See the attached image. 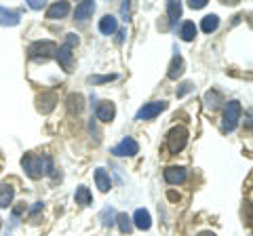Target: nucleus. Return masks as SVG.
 Listing matches in <instances>:
<instances>
[{
  "label": "nucleus",
  "mask_w": 253,
  "mask_h": 236,
  "mask_svg": "<svg viewBox=\"0 0 253 236\" xmlns=\"http://www.w3.org/2000/svg\"><path fill=\"white\" fill-rule=\"evenodd\" d=\"M93 13H95V2H91V0H84V2H81V4L76 6L74 19H76V21H86Z\"/></svg>",
  "instance_id": "nucleus-10"
},
{
  "label": "nucleus",
  "mask_w": 253,
  "mask_h": 236,
  "mask_svg": "<svg viewBox=\"0 0 253 236\" xmlns=\"http://www.w3.org/2000/svg\"><path fill=\"white\" fill-rule=\"evenodd\" d=\"M167 15H169V21L175 23L179 17H181V4L179 2H167Z\"/></svg>",
  "instance_id": "nucleus-24"
},
{
  "label": "nucleus",
  "mask_w": 253,
  "mask_h": 236,
  "mask_svg": "<svg viewBox=\"0 0 253 236\" xmlns=\"http://www.w3.org/2000/svg\"><path fill=\"white\" fill-rule=\"evenodd\" d=\"M68 101H70V110L76 108V112H81V110H83V97L81 95H70Z\"/></svg>",
  "instance_id": "nucleus-26"
},
{
  "label": "nucleus",
  "mask_w": 253,
  "mask_h": 236,
  "mask_svg": "<svg viewBox=\"0 0 253 236\" xmlns=\"http://www.w3.org/2000/svg\"><path fill=\"white\" fill-rule=\"evenodd\" d=\"M76 204H81V207H86V204H91V200H93V196H91V192H89V188H84V186H81L76 190Z\"/></svg>",
  "instance_id": "nucleus-19"
},
{
  "label": "nucleus",
  "mask_w": 253,
  "mask_h": 236,
  "mask_svg": "<svg viewBox=\"0 0 253 236\" xmlns=\"http://www.w3.org/2000/svg\"><path fill=\"white\" fill-rule=\"evenodd\" d=\"M165 182L167 184H181L186 179V169L184 167H169L165 169Z\"/></svg>",
  "instance_id": "nucleus-9"
},
{
  "label": "nucleus",
  "mask_w": 253,
  "mask_h": 236,
  "mask_svg": "<svg viewBox=\"0 0 253 236\" xmlns=\"http://www.w3.org/2000/svg\"><path fill=\"white\" fill-rule=\"evenodd\" d=\"M221 95L217 91H207L205 93V104H207V108H211V110H215V108H219V104H221Z\"/></svg>",
  "instance_id": "nucleus-22"
},
{
  "label": "nucleus",
  "mask_w": 253,
  "mask_h": 236,
  "mask_svg": "<svg viewBox=\"0 0 253 236\" xmlns=\"http://www.w3.org/2000/svg\"><path fill=\"white\" fill-rule=\"evenodd\" d=\"M13 196H15V190L11 184H0V207L9 209L13 202Z\"/></svg>",
  "instance_id": "nucleus-13"
},
{
  "label": "nucleus",
  "mask_w": 253,
  "mask_h": 236,
  "mask_svg": "<svg viewBox=\"0 0 253 236\" xmlns=\"http://www.w3.org/2000/svg\"><path fill=\"white\" fill-rule=\"evenodd\" d=\"M68 13H70L68 2H55L49 6V11H46V19H61V17H66Z\"/></svg>",
  "instance_id": "nucleus-11"
},
{
  "label": "nucleus",
  "mask_w": 253,
  "mask_h": 236,
  "mask_svg": "<svg viewBox=\"0 0 253 236\" xmlns=\"http://www.w3.org/2000/svg\"><path fill=\"white\" fill-rule=\"evenodd\" d=\"M188 144V129L186 127H173L167 133V148L171 154H177L186 148Z\"/></svg>",
  "instance_id": "nucleus-3"
},
{
  "label": "nucleus",
  "mask_w": 253,
  "mask_h": 236,
  "mask_svg": "<svg viewBox=\"0 0 253 236\" xmlns=\"http://www.w3.org/2000/svg\"><path fill=\"white\" fill-rule=\"evenodd\" d=\"M101 224H104L106 228H110V226H114V209L112 207H106L104 211H101Z\"/></svg>",
  "instance_id": "nucleus-25"
},
{
  "label": "nucleus",
  "mask_w": 253,
  "mask_h": 236,
  "mask_svg": "<svg viewBox=\"0 0 253 236\" xmlns=\"http://www.w3.org/2000/svg\"><path fill=\"white\" fill-rule=\"evenodd\" d=\"M137 152H139V144L133 137H123L121 144L112 148L114 156H135Z\"/></svg>",
  "instance_id": "nucleus-6"
},
{
  "label": "nucleus",
  "mask_w": 253,
  "mask_h": 236,
  "mask_svg": "<svg viewBox=\"0 0 253 236\" xmlns=\"http://www.w3.org/2000/svg\"><path fill=\"white\" fill-rule=\"evenodd\" d=\"M133 222H135V226L139 230H148V228L152 226V219H150V213L146 209H137L135 215H133Z\"/></svg>",
  "instance_id": "nucleus-15"
},
{
  "label": "nucleus",
  "mask_w": 253,
  "mask_h": 236,
  "mask_svg": "<svg viewBox=\"0 0 253 236\" xmlns=\"http://www.w3.org/2000/svg\"><path fill=\"white\" fill-rule=\"evenodd\" d=\"M55 53H57V44L51 40H38L34 44H30V49H28L30 59H49Z\"/></svg>",
  "instance_id": "nucleus-4"
},
{
  "label": "nucleus",
  "mask_w": 253,
  "mask_h": 236,
  "mask_svg": "<svg viewBox=\"0 0 253 236\" xmlns=\"http://www.w3.org/2000/svg\"><path fill=\"white\" fill-rule=\"evenodd\" d=\"M19 23V13L9 11L6 6H0V26H17Z\"/></svg>",
  "instance_id": "nucleus-12"
},
{
  "label": "nucleus",
  "mask_w": 253,
  "mask_h": 236,
  "mask_svg": "<svg viewBox=\"0 0 253 236\" xmlns=\"http://www.w3.org/2000/svg\"><path fill=\"white\" fill-rule=\"evenodd\" d=\"M110 80H116V74H106V76H91V78H89V82H93V84L110 82Z\"/></svg>",
  "instance_id": "nucleus-27"
},
{
  "label": "nucleus",
  "mask_w": 253,
  "mask_h": 236,
  "mask_svg": "<svg viewBox=\"0 0 253 236\" xmlns=\"http://www.w3.org/2000/svg\"><path fill=\"white\" fill-rule=\"evenodd\" d=\"M0 228H2V219H0Z\"/></svg>",
  "instance_id": "nucleus-33"
},
{
  "label": "nucleus",
  "mask_w": 253,
  "mask_h": 236,
  "mask_svg": "<svg viewBox=\"0 0 253 236\" xmlns=\"http://www.w3.org/2000/svg\"><path fill=\"white\" fill-rule=\"evenodd\" d=\"M30 9H34V11H41V9H44V2H41V0H30Z\"/></svg>",
  "instance_id": "nucleus-29"
},
{
  "label": "nucleus",
  "mask_w": 253,
  "mask_h": 236,
  "mask_svg": "<svg viewBox=\"0 0 253 236\" xmlns=\"http://www.w3.org/2000/svg\"><path fill=\"white\" fill-rule=\"evenodd\" d=\"M114 224H118V228H121V232H123V234H131V230H133L131 217L126 215V213H118V215H116V222H114Z\"/></svg>",
  "instance_id": "nucleus-21"
},
{
  "label": "nucleus",
  "mask_w": 253,
  "mask_h": 236,
  "mask_svg": "<svg viewBox=\"0 0 253 236\" xmlns=\"http://www.w3.org/2000/svg\"><path fill=\"white\" fill-rule=\"evenodd\" d=\"M217 26H219V17L217 15H207V17H203V21H201V28H203V32H213V30H217Z\"/></svg>",
  "instance_id": "nucleus-20"
},
{
  "label": "nucleus",
  "mask_w": 253,
  "mask_h": 236,
  "mask_svg": "<svg viewBox=\"0 0 253 236\" xmlns=\"http://www.w3.org/2000/svg\"><path fill=\"white\" fill-rule=\"evenodd\" d=\"M95 182H97V188L101 192H108L110 188H112V184H110V177H108V173L104 169H97L95 171Z\"/></svg>",
  "instance_id": "nucleus-17"
},
{
  "label": "nucleus",
  "mask_w": 253,
  "mask_h": 236,
  "mask_svg": "<svg viewBox=\"0 0 253 236\" xmlns=\"http://www.w3.org/2000/svg\"><path fill=\"white\" fill-rule=\"evenodd\" d=\"M179 36L184 38L186 42H190V40H194V36H196V26L192 21H186L184 26H181V32H179Z\"/></svg>",
  "instance_id": "nucleus-23"
},
{
  "label": "nucleus",
  "mask_w": 253,
  "mask_h": 236,
  "mask_svg": "<svg viewBox=\"0 0 253 236\" xmlns=\"http://www.w3.org/2000/svg\"><path fill=\"white\" fill-rule=\"evenodd\" d=\"M95 114L101 122H112L114 120V114H116V108L112 101H99L97 104V110H95Z\"/></svg>",
  "instance_id": "nucleus-8"
},
{
  "label": "nucleus",
  "mask_w": 253,
  "mask_h": 236,
  "mask_svg": "<svg viewBox=\"0 0 253 236\" xmlns=\"http://www.w3.org/2000/svg\"><path fill=\"white\" fill-rule=\"evenodd\" d=\"M55 104H57V97H55V93H44V95L41 97V106H38V110L41 112H51V110L55 108Z\"/></svg>",
  "instance_id": "nucleus-18"
},
{
  "label": "nucleus",
  "mask_w": 253,
  "mask_h": 236,
  "mask_svg": "<svg viewBox=\"0 0 253 236\" xmlns=\"http://www.w3.org/2000/svg\"><path fill=\"white\" fill-rule=\"evenodd\" d=\"M241 104L239 101H228L224 110V131H234L241 118Z\"/></svg>",
  "instance_id": "nucleus-5"
},
{
  "label": "nucleus",
  "mask_w": 253,
  "mask_h": 236,
  "mask_svg": "<svg viewBox=\"0 0 253 236\" xmlns=\"http://www.w3.org/2000/svg\"><path fill=\"white\" fill-rule=\"evenodd\" d=\"M165 108H167L165 101H152V104H146L144 108H139V112L135 114V120H150V118H154L156 114H161Z\"/></svg>",
  "instance_id": "nucleus-7"
},
{
  "label": "nucleus",
  "mask_w": 253,
  "mask_h": 236,
  "mask_svg": "<svg viewBox=\"0 0 253 236\" xmlns=\"http://www.w3.org/2000/svg\"><path fill=\"white\" fill-rule=\"evenodd\" d=\"M199 236H215V234H213V232H201Z\"/></svg>",
  "instance_id": "nucleus-32"
},
{
  "label": "nucleus",
  "mask_w": 253,
  "mask_h": 236,
  "mask_svg": "<svg viewBox=\"0 0 253 236\" xmlns=\"http://www.w3.org/2000/svg\"><path fill=\"white\" fill-rule=\"evenodd\" d=\"M205 4H207V0H190V2H188L190 9H203Z\"/></svg>",
  "instance_id": "nucleus-28"
},
{
  "label": "nucleus",
  "mask_w": 253,
  "mask_h": 236,
  "mask_svg": "<svg viewBox=\"0 0 253 236\" xmlns=\"http://www.w3.org/2000/svg\"><path fill=\"white\" fill-rule=\"evenodd\" d=\"M74 44H78V36L76 34H68L66 38V44L59 46L57 53H55V57H57L59 66L66 70V72H72V49Z\"/></svg>",
  "instance_id": "nucleus-2"
},
{
  "label": "nucleus",
  "mask_w": 253,
  "mask_h": 236,
  "mask_svg": "<svg viewBox=\"0 0 253 236\" xmlns=\"http://www.w3.org/2000/svg\"><path fill=\"white\" fill-rule=\"evenodd\" d=\"M121 13H123L125 21H129V2H123V6H121Z\"/></svg>",
  "instance_id": "nucleus-31"
},
{
  "label": "nucleus",
  "mask_w": 253,
  "mask_h": 236,
  "mask_svg": "<svg viewBox=\"0 0 253 236\" xmlns=\"http://www.w3.org/2000/svg\"><path fill=\"white\" fill-rule=\"evenodd\" d=\"M181 74H184V59H181V55H175L173 61H171V66H169L167 76L171 78V80H177Z\"/></svg>",
  "instance_id": "nucleus-14"
},
{
  "label": "nucleus",
  "mask_w": 253,
  "mask_h": 236,
  "mask_svg": "<svg viewBox=\"0 0 253 236\" xmlns=\"http://www.w3.org/2000/svg\"><path fill=\"white\" fill-rule=\"evenodd\" d=\"M99 32L101 34H114L116 32V17L106 15L104 19H99Z\"/></svg>",
  "instance_id": "nucleus-16"
},
{
  "label": "nucleus",
  "mask_w": 253,
  "mask_h": 236,
  "mask_svg": "<svg viewBox=\"0 0 253 236\" xmlns=\"http://www.w3.org/2000/svg\"><path fill=\"white\" fill-rule=\"evenodd\" d=\"M21 167L28 173V177L32 179H41L44 175H49L53 171V160L51 156H41V154H26L21 158Z\"/></svg>",
  "instance_id": "nucleus-1"
},
{
  "label": "nucleus",
  "mask_w": 253,
  "mask_h": 236,
  "mask_svg": "<svg viewBox=\"0 0 253 236\" xmlns=\"http://www.w3.org/2000/svg\"><path fill=\"white\" fill-rule=\"evenodd\" d=\"M188 91H192V84H190V82H186V84H181V89L177 91V95L181 97V95H186V93Z\"/></svg>",
  "instance_id": "nucleus-30"
}]
</instances>
